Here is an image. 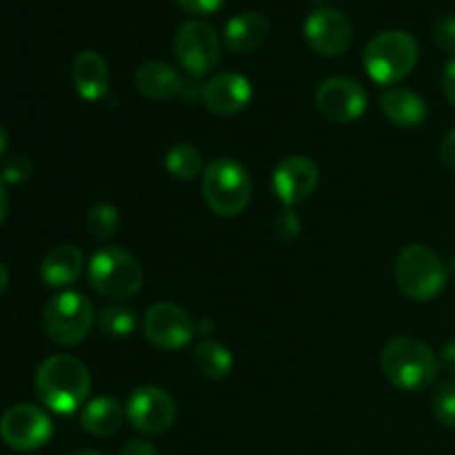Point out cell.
<instances>
[{"instance_id": "19", "label": "cell", "mask_w": 455, "mask_h": 455, "mask_svg": "<svg viewBox=\"0 0 455 455\" xmlns=\"http://www.w3.org/2000/svg\"><path fill=\"white\" fill-rule=\"evenodd\" d=\"M269 31L271 25L267 16L258 12H244L231 18L225 25V43L235 53L256 52L267 40Z\"/></svg>"}, {"instance_id": "13", "label": "cell", "mask_w": 455, "mask_h": 455, "mask_svg": "<svg viewBox=\"0 0 455 455\" xmlns=\"http://www.w3.org/2000/svg\"><path fill=\"white\" fill-rule=\"evenodd\" d=\"M305 38L320 56H340L354 40V25L336 7H318L305 22Z\"/></svg>"}, {"instance_id": "16", "label": "cell", "mask_w": 455, "mask_h": 455, "mask_svg": "<svg viewBox=\"0 0 455 455\" xmlns=\"http://www.w3.org/2000/svg\"><path fill=\"white\" fill-rule=\"evenodd\" d=\"M74 87L83 100L96 102L109 92V67L96 52H80L71 65Z\"/></svg>"}, {"instance_id": "5", "label": "cell", "mask_w": 455, "mask_h": 455, "mask_svg": "<svg viewBox=\"0 0 455 455\" xmlns=\"http://www.w3.org/2000/svg\"><path fill=\"white\" fill-rule=\"evenodd\" d=\"M203 196L218 216H238L251 200V178L234 158H218L204 167Z\"/></svg>"}, {"instance_id": "28", "label": "cell", "mask_w": 455, "mask_h": 455, "mask_svg": "<svg viewBox=\"0 0 455 455\" xmlns=\"http://www.w3.org/2000/svg\"><path fill=\"white\" fill-rule=\"evenodd\" d=\"M434 38L440 49L455 56V16H440L434 25Z\"/></svg>"}, {"instance_id": "33", "label": "cell", "mask_w": 455, "mask_h": 455, "mask_svg": "<svg viewBox=\"0 0 455 455\" xmlns=\"http://www.w3.org/2000/svg\"><path fill=\"white\" fill-rule=\"evenodd\" d=\"M440 158H443V163L447 164V167L455 169V129L444 136L443 145H440Z\"/></svg>"}, {"instance_id": "2", "label": "cell", "mask_w": 455, "mask_h": 455, "mask_svg": "<svg viewBox=\"0 0 455 455\" xmlns=\"http://www.w3.org/2000/svg\"><path fill=\"white\" fill-rule=\"evenodd\" d=\"M387 380L403 391H422L438 378L440 360L427 342L413 336L389 340L380 355Z\"/></svg>"}, {"instance_id": "11", "label": "cell", "mask_w": 455, "mask_h": 455, "mask_svg": "<svg viewBox=\"0 0 455 455\" xmlns=\"http://www.w3.org/2000/svg\"><path fill=\"white\" fill-rule=\"evenodd\" d=\"M315 107L331 123H354L367 109V92L358 80L336 76V78H327L318 87Z\"/></svg>"}, {"instance_id": "1", "label": "cell", "mask_w": 455, "mask_h": 455, "mask_svg": "<svg viewBox=\"0 0 455 455\" xmlns=\"http://www.w3.org/2000/svg\"><path fill=\"white\" fill-rule=\"evenodd\" d=\"M34 387L36 395L44 407L60 416H69L87 403V395L92 391V376L78 358L56 354L40 364Z\"/></svg>"}, {"instance_id": "39", "label": "cell", "mask_w": 455, "mask_h": 455, "mask_svg": "<svg viewBox=\"0 0 455 455\" xmlns=\"http://www.w3.org/2000/svg\"><path fill=\"white\" fill-rule=\"evenodd\" d=\"M71 455H102L100 451H93V449H80V451L71 453Z\"/></svg>"}, {"instance_id": "41", "label": "cell", "mask_w": 455, "mask_h": 455, "mask_svg": "<svg viewBox=\"0 0 455 455\" xmlns=\"http://www.w3.org/2000/svg\"><path fill=\"white\" fill-rule=\"evenodd\" d=\"M314 3H324V0H314Z\"/></svg>"}, {"instance_id": "23", "label": "cell", "mask_w": 455, "mask_h": 455, "mask_svg": "<svg viewBox=\"0 0 455 455\" xmlns=\"http://www.w3.org/2000/svg\"><path fill=\"white\" fill-rule=\"evenodd\" d=\"M98 329L109 338H129L138 327V315L127 305H107L96 318Z\"/></svg>"}, {"instance_id": "17", "label": "cell", "mask_w": 455, "mask_h": 455, "mask_svg": "<svg viewBox=\"0 0 455 455\" xmlns=\"http://www.w3.org/2000/svg\"><path fill=\"white\" fill-rule=\"evenodd\" d=\"M380 109L385 118H389V123L407 129L420 127L429 116L425 98H420L411 89L403 87L387 89L380 98Z\"/></svg>"}, {"instance_id": "30", "label": "cell", "mask_w": 455, "mask_h": 455, "mask_svg": "<svg viewBox=\"0 0 455 455\" xmlns=\"http://www.w3.org/2000/svg\"><path fill=\"white\" fill-rule=\"evenodd\" d=\"M227 0H176L178 7L194 16H209V13L220 12Z\"/></svg>"}, {"instance_id": "7", "label": "cell", "mask_w": 455, "mask_h": 455, "mask_svg": "<svg viewBox=\"0 0 455 455\" xmlns=\"http://www.w3.org/2000/svg\"><path fill=\"white\" fill-rule=\"evenodd\" d=\"M96 323L93 305L78 291H62L47 302L43 314V327L49 340L71 347L83 342Z\"/></svg>"}, {"instance_id": "26", "label": "cell", "mask_w": 455, "mask_h": 455, "mask_svg": "<svg viewBox=\"0 0 455 455\" xmlns=\"http://www.w3.org/2000/svg\"><path fill=\"white\" fill-rule=\"evenodd\" d=\"M434 416L447 429H455V380H447L434 394Z\"/></svg>"}, {"instance_id": "29", "label": "cell", "mask_w": 455, "mask_h": 455, "mask_svg": "<svg viewBox=\"0 0 455 455\" xmlns=\"http://www.w3.org/2000/svg\"><path fill=\"white\" fill-rule=\"evenodd\" d=\"M274 229L278 234L280 240H293L302 231V220L298 218V213L293 209H284V212L278 213L274 222Z\"/></svg>"}, {"instance_id": "25", "label": "cell", "mask_w": 455, "mask_h": 455, "mask_svg": "<svg viewBox=\"0 0 455 455\" xmlns=\"http://www.w3.org/2000/svg\"><path fill=\"white\" fill-rule=\"evenodd\" d=\"M120 225V213L114 204L98 203L87 212V231L96 243H107L114 238Z\"/></svg>"}, {"instance_id": "18", "label": "cell", "mask_w": 455, "mask_h": 455, "mask_svg": "<svg viewBox=\"0 0 455 455\" xmlns=\"http://www.w3.org/2000/svg\"><path fill=\"white\" fill-rule=\"evenodd\" d=\"M84 269V256L74 244L52 249L40 265V278L47 287L62 289L74 284Z\"/></svg>"}, {"instance_id": "36", "label": "cell", "mask_w": 455, "mask_h": 455, "mask_svg": "<svg viewBox=\"0 0 455 455\" xmlns=\"http://www.w3.org/2000/svg\"><path fill=\"white\" fill-rule=\"evenodd\" d=\"M196 329H198V331L203 333V336H209V333L213 331V323L209 318H203L198 324H196Z\"/></svg>"}, {"instance_id": "24", "label": "cell", "mask_w": 455, "mask_h": 455, "mask_svg": "<svg viewBox=\"0 0 455 455\" xmlns=\"http://www.w3.org/2000/svg\"><path fill=\"white\" fill-rule=\"evenodd\" d=\"M164 167L176 180H194L196 176L204 173L203 154L194 145L172 147L164 158Z\"/></svg>"}, {"instance_id": "4", "label": "cell", "mask_w": 455, "mask_h": 455, "mask_svg": "<svg viewBox=\"0 0 455 455\" xmlns=\"http://www.w3.org/2000/svg\"><path fill=\"white\" fill-rule=\"evenodd\" d=\"M418 62V43L400 29L382 31L364 49V69L378 84H395L407 78Z\"/></svg>"}, {"instance_id": "35", "label": "cell", "mask_w": 455, "mask_h": 455, "mask_svg": "<svg viewBox=\"0 0 455 455\" xmlns=\"http://www.w3.org/2000/svg\"><path fill=\"white\" fill-rule=\"evenodd\" d=\"M7 213H9V198H7V191H4L3 178H0V225L7 220Z\"/></svg>"}, {"instance_id": "34", "label": "cell", "mask_w": 455, "mask_h": 455, "mask_svg": "<svg viewBox=\"0 0 455 455\" xmlns=\"http://www.w3.org/2000/svg\"><path fill=\"white\" fill-rule=\"evenodd\" d=\"M438 360H440V367H443L444 371L451 373V376H455V340L447 342V345L443 347V351H440Z\"/></svg>"}, {"instance_id": "12", "label": "cell", "mask_w": 455, "mask_h": 455, "mask_svg": "<svg viewBox=\"0 0 455 455\" xmlns=\"http://www.w3.org/2000/svg\"><path fill=\"white\" fill-rule=\"evenodd\" d=\"M127 420L142 434H164L176 422V403L158 387H140L127 400Z\"/></svg>"}, {"instance_id": "10", "label": "cell", "mask_w": 455, "mask_h": 455, "mask_svg": "<svg viewBox=\"0 0 455 455\" xmlns=\"http://www.w3.org/2000/svg\"><path fill=\"white\" fill-rule=\"evenodd\" d=\"M142 331L147 340L154 347L164 351L182 349L191 342L196 324L191 323L189 314L173 302H158L149 307L142 318Z\"/></svg>"}, {"instance_id": "32", "label": "cell", "mask_w": 455, "mask_h": 455, "mask_svg": "<svg viewBox=\"0 0 455 455\" xmlns=\"http://www.w3.org/2000/svg\"><path fill=\"white\" fill-rule=\"evenodd\" d=\"M443 89L447 100L455 107V56L447 62V67L443 71Z\"/></svg>"}, {"instance_id": "14", "label": "cell", "mask_w": 455, "mask_h": 455, "mask_svg": "<svg viewBox=\"0 0 455 455\" xmlns=\"http://www.w3.org/2000/svg\"><path fill=\"white\" fill-rule=\"evenodd\" d=\"M320 182L318 164L307 156H287L274 172V194L287 207L309 198Z\"/></svg>"}, {"instance_id": "40", "label": "cell", "mask_w": 455, "mask_h": 455, "mask_svg": "<svg viewBox=\"0 0 455 455\" xmlns=\"http://www.w3.org/2000/svg\"><path fill=\"white\" fill-rule=\"evenodd\" d=\"M451 274L455 275V258H453V262H451Z\"/></svg>"}, {"instance_id": "31", "label": "cell", "mask_w": 455, "mask_h": 455, "mask_svg": "<svg viewBox=\"0 0 455 455\" xmlns=\"http://www.w3.org/2000/svg\"><path fill=\"white\" fill-rule=\"evenodd\" d=\"M120 455H158V451H156V447L149 443V440L136 438V440H129V443L124 444Z\"/></svg>"}, {"instance_id": "20", "label": "cell", "mask_w": 455, "mask_h": 455, "mask_svg": "<svg viewBox=\"0 0 455 455\" xmlns=\"http://www.w3.org/2000/svg\"><path fill=\"white\" fill-rule=\"evenodd\" d=\"M182 83L180 74L167 62L149 60L136 71L138 92L151 100H172L182 92Z\"/></svg>"}, {"instance_id": "8", "label": "cell", "mask_w": 455, "mask_h": 455, "mask_svg": "<svg viewBox=\"0 0 455 455\" xmlns=\"http://www.w3.org/2000/svg\"><path fill=\"white\" fill-rule=\"evenodd\" d=\"M173 53L191 78H200L220 62V38L209 22L187 20L173 36Z\"/></svg>"}, {"instance_id": "38", "label": "cell", "mask_w": 455, "mask_h": 455, "mask_svg": "<svg viewBox=\"0 0 455 455\" xmlns=\"http://www.w3.org/2000/svg\"><path fill=\"white\" fill-rule=\"evenodd\" d=\"M7 284H9V271H7V267H4L3 262H0V293H3L4 289H7Z\"/></svg>"}, {"instance_id": "22", "label": "cell", "mask_w": 455, "mask_h": 455, "mask_svg": "<svg viewBox=\"0 0 455 455\" xmlns=\"http://www.w3.org/2000/svg\"><path fill=\"white\" fill-rule=\"evenodd\" d=\"M194 363L204 378L222 380L234 369V355L216 340H203L194 351Z\"/></svg>"}, {"instance_id": "15", "label": "cell", "mask_w": 455, "mask_h": 455, "mask_svg": "<svg viewBox=\"0 0 455 455\" xmlns=\"http://www.w3.org/2000/svg\"><path fill=\"white\" fill-rule=\"evenodd\" d=\"M203 102L212 114L235 116L251 102V83L235 71L218 74L203 84Z\"/></svg>"}, {"instance_id": "9", "label": "cell", "mask_w": 455, "mask_h": 455, "mask_svg": "<svg viewBox=\"0 0 455 455\" xmlns=\"http://www.w3.org/2000/svg\"><path fill=\"white\" fill-rule=\"evenodd\" d=\"M53 434L47 413L34 404H13L0 418V438L16 451H36L44 447Z\"/></svg>"}, {"instance_id": "3", "label": "cell", "mask_w": 455, "mask_h": 455, "mask_svg": "<svg viewBox=\"0 0 455 455\" xmlns=\"http://www.w3.org/2000/svg\"><path fill=\"white\" fill-rule=\"evenodd\" d=\"M395 280L407 298L429 302L443 293L447 284V267L427 244H409L395 258Z\"/></svg>"}, {"instance_id": "21", "label": "cell", "mask_w": 455, "mask_h": 455, "mask_svg": "<svg viewBox=\"0 0 455 455\" xmlns=\"http://www.w3.org/2000/svg\"><path fill=\"white\" fill-rule=\"evenodd\" d=\"M124 418H127V413H124L123 404L116 398L102 395V398L84 404L80 425L87 434L96 435V438H107V435H114L123 427Z\"/></svg>"}, {"instance_id": "37", "label": "cell", "mask_w": 455, "mask_h": 455, "mask_svg": "<svg viewBox=\"0 0 455 455\" xmlns=\"http://www.w3.org/2000/svg\"><path fill=\"white\" fill-rule=\"evenodd\" d=\"M7 147H9V133H7V129H4L3 124H0V158H3V156H4Z\"/></svg>"}, {"instance_id": "27", "label": "cell", "mask_w": 455, "mask_h": 455, "mask_svg": "<svg viewBox=\"0 0 455 455\" xmlns=\"http://www.w3.org/2000/svg\"><path fill=\"white\" fill-rule=\"evenodd\" d=\"M31 172H34V163L29 160V156H13L3 164V182L20 185L31 176Z\"/></svg>"}, {"instance_id": "6", "label": "cell", "mask_w": 455, "mask_h": 455, "mask_svg": "<svg viewBox=\"0 0 455 455\" xmlns=\"http://www.w3.org/2000/svg\"><path fill=\"white\" fill-rule=\"evenodd\" d=\"M87 275L93 291L111 300L136 296L145 280L140 262L120 247H105L93 253Z\"/></svg>"}]
</instances>
